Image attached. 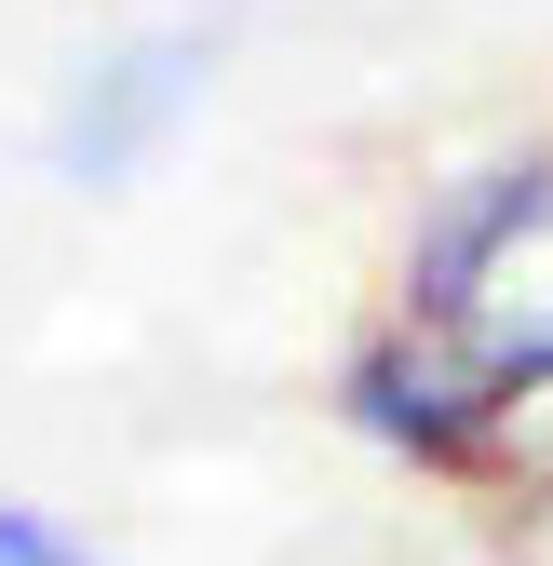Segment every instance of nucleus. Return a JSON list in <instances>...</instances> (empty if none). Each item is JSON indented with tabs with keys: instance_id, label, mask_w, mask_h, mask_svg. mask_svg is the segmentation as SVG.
<instances>
[{
	"instance_id": "1",
	"label": "nucleus",
	"mask_w": 553,
	"mask_h": 566,
	"mask_svg": "<svg viewBox=\"0 0 553 566\" xmlns=\"http://www.w3.org/2000/svg\"><path fill=\"white\" fill-rule=\"evenodd\" d=\"M337 418L352 446L405 459V472H446V485H500V378L419 311H378L352 350H337Z\"/></svg>"
},
{
	"instance_id": "2",
	"label": "nucleus",
	"mask_w": 553,
	"mask_h": 566,
	"mask_svg": "<svg viewBox=\"0 0 553 566\" xmlns=\"http://www.w3.org/2000/svg\"><path fill=\"white\" fill-rule=\"evenodd\" d=\"M202 82H217V28H135L67 82V108L41 122V163L67 189H135L176 149V122L202 108Z\"/></svg>"
},
{
	"instance_id": "3",
	"label": "nucleus",
	"mask_w": 553,
	"mask_h": 566,
	"mask_svg": "<svg viewBox=\"0 0 553 566\" xmlns=\"http://www.w3.org/2000/svg\"><path fill=\"white\" fill-rule=\"evenodd\" d=\"M0 566H108L67 513H41V500H0Z\"/></svg>"
}]
</instances>
